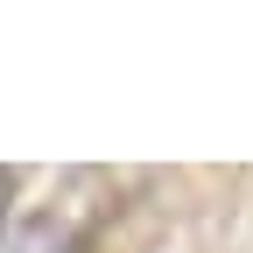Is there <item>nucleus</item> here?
Here are the masks:
<instances>
[{
	"instance_id": "f257e3e1",
	"label": "nucleus",
	"mask_w": 253,
	"mask_h": 253,
	"mask_svg": "<svg viewBox=\"0 0 253 253\" xmlns=\"http://www.w3.org/2000/svg\"><path fill=\"white\" fill-rule=\"evenodd\" d=\"M7 190H14V183H7V176H0V211H7Z\"/></svg>"
}]
</instances>
